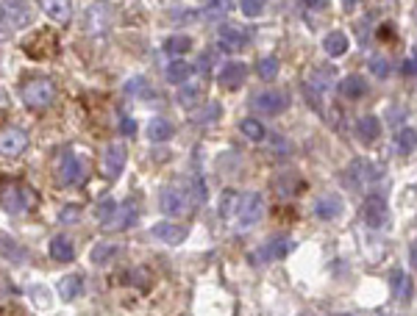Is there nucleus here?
<instances>
[{"label": "nucleus", "mask_w": 417, "mask_h": 316, "mask_svg": "<svg viewBox=\"0 0 417 316\" xmlns=\"http://www.w3.org/2000/svg\"><path fill=\"white\" fill-rule=\"evenodd\" d=\"M348 48H351V42H348V36H345L342 31H331V34H326V39H323V50H326L331 59L345 56Z\"/></svg>", "instance_id": "obj_24"}, {"label": "nucleus", "mask_w": 417, "mask_h": 316, "mask_svg": "<svg viewBox=\"0 0 417 316\" xmlns=\"http://www.w3.org/2000/svg\"><path fill=\"white\" fill-rule=\"evenodd\" d=\"M303 3H306L309 9H315V12H320V9H326V6H329V0H303Z\"/></svg>", "instance_id": "obj_46"}, {"label": "nucleus", "mask_w": 417, "mask_h": 316, "mask_svg": "<svg viewBox=\"0 0 417 316\" xmlns=\"http://www.w3.org/2000/svg\"><path fill=\"white\" fill-rule=\"evenodd\" d=\"M370 72H373V75H378V78H387V75H389V61H387L384 56L370 59Z\"/></svg>", "instance_id": "obj_43"}, {"label": "nucleus", "mask_w": 417, "mask_h": 316, "mask_svg": "<svg viewBox=\"0 0 417 316\" xmlns=\"http://www.w3.org/2000/svg\"><path fill=\"white\" fill-rule=\"evenodd\" d=\"M395 147H398L400 156L414 153V150H417V131H414V128H400V131L395 134Z\"/></svg>", "instance_id": "obj_30"}, {"label": "nucleus", "mask_w": 417, "mask_h": 316, "mask_svg": "<svg viewBox=\"0 0 417 316\" xmlns=\"http://www.w3.org/2000/svg\"><path fill=\"white\" fill-rule=\"evenodd\" d=\"M159 205H162V211H164L167 217H184L186 211L192 208L186 186H164L162 197H159Z\"/></svg>", "instance_id": "obj_7"}, {"label": "nucleus", "mask_w": 417, "mask_h": 316, "mask_svg": "<svg viewBox=\"0 0 417 316\" xmlns=\"http://www.w3.org/2000/svg\"><path fill=\"white\" fill-rule=\"evenodd\" d=\"M189 48H192V39L189 36H170L167 39V45H164V50L170 53V56H184V53H189Z\"/></svg>", "instance_id": "obj_38"}, {"label": "nucleus", "mask_w": 417, "mask_h": 316, "mask_svg": "<svg viewBox=\"0 0 417 316\" xmlns=\"http://www.w3.org/2000/svg\"><path fill=\"white\" fill-rule=\"evenodd\" d=\"M50 258H53V261H59V264L72 261V258H75V244H72V239H67V236H56V239L50 242Z\"/></svg>", "instance_id": "obj_25"}, {"label": "nucleus", "mask_w": 417, "mask_h": 316, "mask_svg": "<svg viewBox=\"0 0 417 316\" xmlns=\"http://www.w3.org/2000/svg\"><path fill=\"white\" fill-rule=\"evenodd\" d=\"M362 217H365V222L370 225V228H384L387 225V220H389V205H387V200L381 197V194H367L365 197V208H362Z\"/></svg>", "instance_id": "obj_12"}, {"label": "nucleus", "mask_w": 417, "mask_h": 316, "mask_svg": "<svg viewBox=\"0 0 417 316\" xmlns=\"http://www.w3.org/2000/svg\"><path fill=\"white\" fill-rule=\"evenodd\" d=\"M356 136H359L362 145H373V142L381 136V123H378V117H373V114L362 117V120L356 123Z\"/></svg>", "instance_id": "obj_22"}, {"label": "nucleus", "mask_w": 417, "mask_h": 316, "mask_svg": "<svg viewBox=\"0 0 417 316\" xmlns=\"http://www.w3.org/2000/svg\"><path fill=\"white\" fill-rule=\"evenodd\" d=\"M78 220H81V208L78 205H67V208L59 211V222H64V225H75Z\"/></svg>", "instance_id": "obj_42"}, {"label": "nucleus", "mask_w": 417, "mask_h": 316, "mask_svg": "<svg viewBox=\"0 0 417 316\" xmlns=\"http://www.w3.org/2000/svg\"><path fill=\"white\" fill-rule=\"evenodd\" d=\"M264 217V197L259 191H248V194H240V202H237V214H234V222L240 231H251L262 222Z\"/></svg>", "instance_id": "obj_3"}, {"label": "nucleus", "mask_w": 417, "mask_h": 316, "mask_svg": "<svg viewBox=\"0 0 417 316\" xmlns=\"http://www.w3.org/2000/svg\"><path fill=\"white\" fill-rule=\"evenodd\" d=\"M342 197H337V194H323V197H318V202H315V217L318 220H323V222H331V220H337L340 214H342Z\"/></svg>", "instance_id": "obj_16"}, {"label": "nucleus", "mask_w": 417, "mask_h": 316, "mask_svg": "<svg viewBox=\"0 0 417 316\" xmlns=\"http://www.w3.org/2000/svg\"><path fill=\"white\" fill-rule=\"evenodd\" d=\"M400 72H403V75H417V59H409V61H403Z\"/></svg>", "instance_id": "obj_45"}, {"label": "nucleus", "mask_w": 417, "mask_h": 316, "mask_svg": "<svg viewBox=\"0 0 417 316\" xmlns=\"http://www.w3.org/2000/svg\"><path fill=\"white\" fill-rule=\"evenodd\" d=\"M251 105L259 112V114H267V117H278L289 109V94L281 92V89H262L253 94Z\"/></svg>", "instance_id": "obj_6"}, {"label": "nucleus", "mask_w": 417, "mask_h": 316, "mask_svg": "<svg viewBox=\"0 0 417 316\" xmlns=\"http://www.w3.org/2000/svg\"><path fill=\"white\" fill-rule=\"evenodd\" d=\"M56 97V86L50 78H31L23 83V103L28 109H48Z\"/></svg>", "instance_id": "obj_4"}, {"label": "nucleus", "mask_w": 417, "mask_h": 316, "mask_svg": "<svg viewBox=\"0 0 417 316\" xmlns=\"http://www.w3.org/2000/svg\"><path fill=\"white\" fill-rule=\"evenodd\" d=\"M34 42H39V48H26V53L28 56H34V59H45V56H53L56 53V39L50 36V34H37V36H31Z\"/></svg>", "instance_id": "obj_29"}, {"label": "nucleus", "mask_w": 417, "mask_h": 316, "mask_svg": "<svg viewBox=\"0 0 417 316\" xmlns=\"http://www.w3.org/2000/svg\"><path fill=\"white\" fill-rule=\"evenodd\" d=\"M42 12L53 20V23H70L72 20V0H39Z\"/></svg>", "instance_id": "obj_19"}, {"label": "nucleus", "mask_w": 417, "mask_h": 316, "mask_svg": "<svg viewBox=\"0 0 417 316\" xmlns=\"http://www.w3.org/2000/svg\"><path fill=\"white\" fill-rule=\"evenodd\" d=\"M359 3H362V0H342V6H345L348 12H351V9H356Z\"/></svg>", "instance_id": "obj_48"}, {"label": "nucleus", "mask_w": 417, "mask_h": 316, "mask_svg": "<svg viewBox=\"0 0 417 316\" xmlns=\"http://www.w3.org/2000/svg\"><path fill=\"white\" fill-rule=\"evenodd\" d=\"M414 59H417V45H414Z\"/></svg>", "instance_id": "obj_49"}, {"label": "nucleus", "mask_w": 417, "mask_h": 316, "mask_svg": "<svg viewBox=\"0 0 417 316\" xmlns=\"http://www.w3.org/2000/svg\"><path fill=\"white\" fill-rule=\"evenodd\" d=\"M409 264L417 269V242H411V247H409Z\"/></svg>", "instance_id": "obj_47"}, {"label": "nucleus", "mask_w": 417, "mask_h": 316, "mask_svg": "<svg viewBox=\"0 0 417 316\" xmlns=\"http://www.w3.org/2000/svg\"><path fill=\"white\" fill-rule=\"evenodd\" d=\"M134 222H137V202L126 200L123 205H117V211H115L112 222L106 225V231H128Z\"/></svg>", "instance_id": "obj_17"}, {"label": "nucleus", "mask_w": 417, "mask_h": 316, "mask_svg": "<svg viewBox=\"0 0 417 316\" xmlns=\"http://www.w3.org/2000/svg\"><path fill=\"white\" fill-rule=\"evenodd\" d=\"M173 134H175V128H173V123L170 120H151V125H148V139L151 142H167V139H173Z\"/></svg>", "instance_id": "obj_28"}, {"label": "nucleus", "mask_w": 417, "mask_h": 316, "mask_svg": "<svg viewBox=\"0 0 417 316\" xmlns=\"http://www.w3.org/2000/svg\"><path fill=\"white\" fill-rule=\"evenodd\" d=\"M31 23V6L26 0H0V28L17 31Z\"/></svg>", "instance_id": "obj_5"}, {"label": "nucleus", "mask_w": 417, "mask_h": 316, "mask_svg": "<svg viewBox=\"0 0 417 316\" xmlns=\"http://www.w3.org/2000/svg\"><path fill=\"white\" fill-rule=\"evenodd\" d=\"M217 117H220V105H217V103H208V105H206V112L195 114V117H192V123H200V125H206V123H215Z\"/></svg>", "instance_id": "obj_40"}, {"label": "nucleus", "mask_w": 417, "mask_h": 316, "mask_svg": "<svg viewBox=\"0 0 417 316\" xmlns=\"http://www.w3.org/2000/svg\"><path fill=\"white\" fill-rule=\"evenodd\" d=\"M217 39H220V48H223V50H229V53H240V50H245V48H248L251 34H248L245 28L234 25V23H226V25H220Z\"/></svg>", "instance_id": "obj_13"}, {"label": "nucleus", "mask_w": 417, "mask_h": 316, "mask_svg": "<svg viewBox=\"0 0 417 316\" xmlns=\"http://www.w3.org/2000/svg\"><path fill=\"white\" fill-rule=\"evenodd\" d=\"M240 9L245 17H259L264 12V0H240Z\"/></svg>", "instance_id": "obj_41"}, {"label": "nucleus", "mask_w": 417, "mask_h": 316, "mask_svg": "<svg viewBox=\"0 0 417 316\" xmlns=\"http://www.w3.org/2000/svg\"><path fill=\"white\" fill-rule=\"evenodd\" d=\"M273 189H275V194H278L281 200H289V197H295V194L303 189V180H300L298 172H281V175H275Z\"/></svg>", "instance_id": "obj_18"}, {"label": "nucleus", "mask_w": 417, "mask_h": 316, "mask_svg": "<svg viewBox=\"0 0 417 316\" xmlns=\"http://www.w3.org/2000/svg\"><path fill=\"white\" fill-rule=\"evenodd\" d=\"M340 94L348 100H362L367 94V81L362 75H345L340 81Z\"/></svg>", "instance_id": "obj_21"}, {"label": "nucleus", "mask_w": 417, "mask_h": 316, "mask_svg": "<svg viewBox=\"0 0 417 316\" xmlns=\"http://www.w3.org/2000/svg\"><path fill=\"white\" fill-rule=\"evenodd\" d=\"M0 205H3L9 214H28L37 208V191L23 183V180H0Z\"/></svg>", "instance_id": "obj_1"}, {"label": "nucleus", "mask_w": 417, "mask_h": 316, "mask_svg": "<svg viewBox=\"0 0 417 316\" xmlns=\"http://www.w3.org/2000/svg\"><path fill=\"white\" fill-rule=\"evenodd\" d=\"M53 175H56V183L70 189V186H78L84 178H86V164L81 161L78 153L72 150H59L56 158H53Z\"/></svg>", "instance_id": "obj_2"}, {"label": "nucleus", "mask_w": 417, "mask_h": 316, "mask_svg": "<svg viewBox=\"0 0 417 316\" xmlns=\"http://www.w3.org/2000/svg\"><path fill=\"white\" fill-rule=\"evenodd\" d=\"M289 253H292V239H289V236H273V239H267V242L251 255V261H253V264L284 261Z\"/></svg>", "instance_id": "obj_8"}, {"label": "nucleus", "mask_w": 417, "mask_h": 316, "mask_svg": "<svg viewBox=\"0 0 417 316\" xmlns=\"http://www.w3.org/2000/svg\"><path fill=\"white\" fill-rule=\"evenodd\" d=\"M120 131H123L126 136H134V134H137V123H134L131 117H123V120H120Z\"/></svg>", "instance_id": "obj_44"}, {"label": "nucleus", "mask_w": 417, "mask_h": 316, "mask_svg": "<svg viewBox=\"0 0 417 316\" xmlns=\"http://www.w3.org/2000/svg\"><path fill=\"white\" fill-rule=\"evenodd\" d=\"M112 6L106 3V0H97V3H92L86 12H84V28L89 34H103L109 25H112Z\"/></svg>", "instance_id": "obj_9"}, {"label": "nucleus", "mask_w": 417, "mask_h": 316, "mask_svg": "<svg viewBox=\"0 0 417 316\" xmlns=\"http://www.w3.org/2000/svg\"><path fill=\"white\" fill-rule=\"evenodd\" d=\"M126 158H128V153H126L123 145H109L106 150H103V158H100V172H103V178H106V180L120 178V172L126 169Z\"/></svg>", "instance_id": "obj_11"}, {"label": "nucleus", "mask_w": 417, "mask_h": 316, "mask_svg": "<svg viewBox=\"0 0 417 316\" xmlns=\"http://www.w3.org/2000/svg\"><path fill=\"white\" fill-rule=\"evenodd\" d=\"M151 236L156 242H164V244H181V242H186L189 228L186 225H173V222H159V225L151 228Z\"/></svg>", "instance_id": "obj_15"}, {"label": "nucleus", "mask_w": 417, "mask_h": 316, "mask_svg": "<svg viewBox=\"0 0 417 316\" xmlns=\"http://www.w3.org/2000/svg\"><path fill=\"white\" fill-rule=\"evenodd\" d=\"M240 131H242V136L251 139V142H264V136H267V128H264L259 120H253V117H245V120L240 123Z\"/></svg>", "instance_id": "obj_32"}, {"label": "nucleus", "mask_w": 417, "mask_h": 316, "mask_svg": "<svg viewBox=\"0 0 417 316\" xmlns=\"http://www.w3.org/2000/svg\"><path fill=\"white\" fill-rule=\"evenodd\" d=\"M203 3H212V0H203Z\"/></svg>", "instance_id": "obj_50"}, {"label": "nucleus", "mask_w": 417, "mask_h": 316, "mask_svg": "<svg viewBox=\"0 0 417 316\" xmlns=\"http://www.w3.org/2000/svg\"><path fill=\"white\" fill-rule=\"evenodd\" d=\"M237 202H240V194H237L234 189H226V191H223V200H220V217H223L226 222H234Z\"/></svg>", "instance_id": "obj_34"}, {"label": "nucleus", "mask_w": 417, "mask_h": 316, "mask_svg": "<svg viewBox=\"0 0 417 316\" xmlns=\"http://www.w3.org/2000/svg\"><path fill=\"white\" fill-rule=\"evenodd\" d=\"M78 291H81V277H78V275H67V277H61V283H59V294H61V299H72V297H78Z\"/></svg>", "instance_id": "obj_37"}, {"label": "nucleus", "mask_w": 417, "mask_h": 316, "mask_svg": "<svg viewBox=\"0 0 417 316\" xmlns=\"http://www.w3.org/2000/svg\"><path fill=\"white\" fill-rule=\"evenodd\" d=\"M28 134L23 128H6L0 131V156L3 158H17L28 150Z\"/></svg>", "instance_id": "obj_10"}, {"label": "nucleus", "mask_w": 417, "mask_h": 316, "mask_svg": "<svg viewBox=\"0 0 417 316\" xmlns=\"http://www.w3.org/2000/svg\"><path fill=\"white\" fill-rule=\"evenodd\" d=\"M278 70H281V64H278L275 56H264V59H259V64H256V72H259L262 81H275V78H278Z\"/></svg>", "instance_id": "obj_35"}, {"label": "nucleus", "mask_w": 417, "mask_h": 316, "mask_svg": "<svg viewBox=\"0 0 417 316\" xmlns=\"http://www.w3.org/2000/svg\"><path fill=\"white\" fill-rule=\"evenodd\" d=\"M120 253V247L115 244V242H97L95 247H92V253H89V261L95 264V266H106V264H112V258Z\"/></svg>", "instance_id": "obj_23"}, {"label": "nucleus", "mask_w": 417, "mask_h": 316, "mask_svg": "<svg viewBox=\"0 0 417 316\" xmlns=\"http://www.w3.org/2000/svg\"><path fill=\"white\" fill-rule=\"evenodd\" d=\"M186 194H189V202H192V208H197V205H203L206 200H208V189H206V180L200 178V175H195V178H189L186 183Z\"/></svg>", "instance_id": "obj_26"}, {"label": "nucleus", "mask_w": 417, "mask_h": 316, "mask_svg": "<svg viewBox=\"0 0 417 316\" xmlns=\"http://www.w3.org/2000/svg\"><path fill=\"white\" fill-rule=\"evenodd\" d=\"M192 75V64H186L184 59H173V64H167V81L170 83H184Z\"/></svg>", "instance_id": "obj_33"}, {"label": "nucleus", "mask_w": 417, "mask_h": 316, "mask_svg": "<svg viewBox=\"0 0 417 316\" xmlns=\"http://www.w3.org/2000/svg\"><path fill=\"white\" fill-rule=\"evenodd\" d=\"M389 286H392V297L400 299V302H409L411 294H414V288H411L414 283H411V277L403 269H392L389 272Z\"/></svg>", "instance_id": "obj_20"}, {"label": "nucleus", "mask_w": 417, "mask_h": 316, "mask_svg": "<svg viewBox=\"0 0 417 316\" xmlns=\"http://www.w3.org/2000/svg\"><path fill=\"white\" fill-rule=\"evenodd\" d=\"M0 253H3L9 261H26V258H28V253H26L9 233H0Z\"/></svg>", "instance_id": "obj_31"}, {"label": "nucleus", "mask_w": 417, "mask_h": 316, "mask_svg": "<svg viewBox=\"0 0 417 316\" xmlns=\"http://www.w3.org/2000/svg\"><path fill=\"white\" fill-rule=\"evenodd\" d=\"M178 103L184 105V109H195V105L200 103L203 97V86L200 83H178Z\"/></svg>", "instance_id": "obj_27"}, {"label": "nucleus", "mask_w": 417, "mask_h": 316, "mask_svg": "<svg viewBox=\"0 0 417 316\" xmlns=\"http://www.w3.org/2000/svg\"><path fill=\"white\" fill-rule=\"evenodd\" d=\"M123 92H126L128 97H131V94H134V97H139V94H145V92H148V81H145L142 75L128 78V81H126V86H123Z\"/></svg>", "instance_id": "obj_39"}, {"label": "nucleus", "mask_w": 417, "mask_h": 316, "mask_svg": "<svg viewBox=\"0 0 417 316\" xmlns=\"http://www.w3.org/2000/svg\"><path fill=\"white\" fill-rule=\"evenodd\" d=\"M245 78H248V67H245L242 61H229V64H223V70H220V75H217L220 86L229 89V92H237V89L245 83Z\"/></svg>", "instance_id": "obj_14"}, {"label": "nucleus", "mask_w": 417, "mask_h": 316, "mask_svg": "<svg viewBox=\"0 0 417 316\" xmlns=\"http://www.w3.org/2000/svg\"><path fill=\"white\" fill-rule=\"evenodd\" d=\"M115 211H117V202H115L112 197H103V200L97 202V222L106 228V225L112 222V217H115Z\"/></svg>", "instance_id": "obj_36"}]
</instances>
